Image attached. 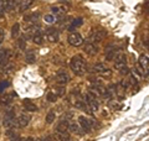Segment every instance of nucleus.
<instances>
[{"mask_svg":"<svg viewBox=\"0 0 149 141\" xmlns=\"http://www.w3.org/2000/svg\"><path fill=\"white\" fill-rule=\"evenodd\" d=\"M143 11L147 14V15H149V1H146L143 5Z\"/></svg>","mask_w":149,"mask_h":141,"instance_id":"473e14b6","label":"nucleus"},{"mask_svg":"<svg viewBox=\"0 0 149 141\" xmlns=\"http://www.w3.org/2000/svg\"><path fill=\"white\" fill-rule=\"evenodd\" d=\"M57 95H60V97H63L65 95V93H66V89H65V87H61V88H58L57 89Z\"/></svg>","mask_w":149,"mask_h":141,"instance_id":"72a5a7b5","label":"nucleus"},{"mask_svg":"<svg viewBox=\"0 0 149 141\" xmlns=\"http://www.w3.org/2000/svg\"><path fill=\"white\" fill-rule=\"evenodd\" d=\"M16 97V94H4V95L1 97V103L4 105H9L11 104L13 102V98Z\"/></svg>","mask_w":149,"mask_h":141,"instance_id":"412c9836","label":"nucleus"},{"mask_svg":"<svg viewBox=\"0 0 149 141\" xmlns=\"http://www.w3.org/2000/svg\"><path fill=\"white\" fill-rule=\"evenodd\" d=\"M83 51L90 56H95V55L98 53V47H97V45H95V44L87 42V44H85V46H83Z\"/></svg>","mask_w":149,"mask_h":141,"instance_id":"f8f14e48","label":"nucleus"},{"mask_svg":"<svg viewBox=\"0 0 149 141\" xmlns=\"http://www.w3.org/2000/svg\"><path fill=\"white\" fill-rule=\"evenodd\" d=\"M17 46H19V48L22 50V51L26 48V36H25V35L21 36L20 39L17 40Z\"/></svg>","mask_w":149,"mask_h":141,"instance_id":"a878e982","label":"nucleus"},{"mask_svg":"<svg viewBox=\"0 0 149 141\" xmlns=\"http://www.w3.org/2000/svg\"><path fill=\"white\" fill-rule=\"evenodd\" d=\"M30 120H31V118H30L29 114L19 115V118H17V126H19V128H26V126L29 125Z\"/></svg>","mask_w":149,"mask_h":141,"instance_id":"4468645a","label":"nucleus"},{"mask_svg":"<svg viewBox=\"0 0 149 141\" xmlns=\"http://www.w3.org/2000/svg\"><path fill=\"white\" fill-rule=\"evenodd\" d=\"M19 31H20V25L17 22L14 24V26L11 27V36L13 37H17L19 36Z\"/></svg>","mask_w":149,"mask_h":141,"instance_id":"bb28decb","label":"nucleus"},{"mask_svg":"<svg viewBox=\"0 0 149 141\" xmlns=\"http://www.w3.org/2000/svg\"><path fill=\"white\" fill-rule=\"evenodd\" d=\"M24 108H25V110L29 111V113H32V111H36L37 110L36 104H35V103H31L30 100H25L24 102Z\"/></svg>","mask_w":149,"mask_h":141,"instance_id":"6ab92c4d","label":"nucleus"},{"mask_svg":"<svg viewBox=\"0 0 149 141\" xmlns=\"http://www.w3.org/2000/svg\"><path fill=\"white\" fill-rule=\"evenodd\" d=\"M68 44L73 47H80L83 44V39L78 32H72L68 35Z\"/></svg>","mask_w":149,"mask_h":141,"instance_id":"0eeeda50","label":"nucleus"},{"mask_svg":"<svg viewBox=\"0 0 149 141\" xmlns=\"http://www.w3.org/2000/svg\"><path fill=\"white\" fill-rule=\"evenodd\" d=\"M45 21L51 24V22H54V21H55V17H54L52 15H46V16H45Z\"/></svg>","mask_w":149,"mask_h":141,"instance_id":"f704fd0d","label":"nucleus"},{"mask_svg":"<svg viewBox=\"0 0 149 141\" xmlns=\"http://www.w3.org/2000/svg\"><path fill=\"white\" fill-rule=\"evenodd\" d=\"M117 53L118 52H116L114 47H108V48H107V52H106V59L107 61L114 59V57H116V55H117Z\"/></svg>","mask_w":149,"mask_h":141,"instance_id":"aec40b11","label":"nucleus"},{"mask_svg":"<svg viewBox=\"0 0 149 141\" xmlns=\"http://www.w3.org/2000/svg\"><path fill=\"white\" fill-rule=\"evenodd\" d=\"M107 35V32L104 30H96L95 32H92L91 36H90V41H91V44H100V42L102 41L106 37Z\"/></svg>","mask_w":149,"mask_h":141,"instance_id":"6e6552de","label":"nucleus"},{"mask_svg":"<svg viewBox=\"0 0 149 141\" xmlns=\"http://www.w3.org/2000/svg\"><path fill=\"white\" fill-rule=\"evenodd\" d=\"M113 61H114V68L118 69L119 72L123 70L124 68H127V57H125L124 53L118 52L117 55H116Z\"/></svg>","mask_w":149,"mask_h":141,"instance_id":"39448f33","label":"nucleus"},{"mask_svg":"<svg viewBox=\"0 0 149 141\" xmlns=\"http://www.w3.org/2000/svg\"><path fill=\"white\" fill-rule=\"evenodd\" d=\"M25 61H26V63H34L35 61H36V55H35V52H32V51L27 52V53L25 55Z\"/></svg>","mask_w":149,"mask_h":141,"instance_id":"5701e85b","label":"nucleus"},{"mask_svg":"<svg viewBox=\"0 0 149 141\" xmlns=\"http://www.w3.org/2000/svg\"><path fill=\"white\" fill-rule=\"evenodd\" d=\"M70 126V121L67 119H61L56 125V133H67Z\"/></svg>","mask_w":149,"mask_h":141,"instance_id":"ddd939ff","label":"nucleus"},{"mask_svg":"<svg viewBox=\"0 0 149 141\" xmlns=\"http://www.w3.org/2000/svg\"><path fill=\"white\" fill-rule=\"evenodd\" d=\"M31 40L35 42L36 45H42V42H44V34H42V31H37L36 34L31 37Z\"/></svg>","mask_w":149,"mask_h":141,"instance_id":"dca6fc26","label":"nucleus"},{"mask_svg":"<svg viewBox=\"0 0 149 141\" xmlns=\"http://www.w3.org/2000/svg\"><path fill=\"white\" fill-rule=\"evenodd\" d=\"M45 35L46 39H47L51 44H55V42L58 41V31L55 29V27H47L45 30Z\"/></svg>","mask_w":149,"mask_h":141,"instance_id":"1a4fd4ad","label":"nucleus"},{"mask_svg":"<svg viewBox=\"0 0 149 141\" xmlns=\"http://www.w3.org/2000/svg\"><path fill=\"white\" fill-rule=\"evenodd\" d=\"M78 125H80V128L85 131V133H90L92 130V120L83 115L78 116Z\"/></svg>","mask_w":149,"mask_h":141,"instance_id":"423d86ee","label":"nucleus"},{"mask_svg":"<svg viewBox=\"0 0 149 141\" xmlns=\"http://www.w3.org/2000/svg\"><path fill=\"white\" fill-rule=\"evenodd\" d=\"M68 74H67V72L65 69H60L57 73H56V82H57L60 86H62V87H65L66 84L68 83Z\"/></svg>","mask_w":149,"mask_h":141,"instance_id":"9d476101","label":"nucleus"},{"mask_svg":"<svg viewBox=\"0 0 149 141\" xmlns=\"http://www.w3.org/2000/svg\"><path fill=\"white\" fill-rule=\"evenodd\" d=\"M130 82H132V84H137V79L134 78V76H130Z\"/></svg>","mask_w":149,"mask_h":141,"instance_id":"ea45409f","label":"nucleus"},{"mask_svg":"<svg viewBox=\"0 0 149 141\" xmlns=\"http://www.w3.org/2000/svg\"><path fill=\"white\" fill-rule=\"evenodd\" d=\"M47 102H50V103H56V100H57V94L56 93H52V92H50V93H47Z\"/></svg>","mask_w":149,"mask_h":141,"instance_id":"c756f323","label":"nucleus"},{"mask_svg":"<svg viewBox=\"0 0 149 141\" xmlns=\"http://www.w3.org/2000/svg\"><path fill=\"white\" fill-rule=\"evenodd\" d=\"M16 5H19V3L13 1V0H8L6 1V11H11Z\"/></svg>","mask_w":149,"mask_h":141,"instance_id":"c85d7f7f","label":"nucleus"},{"mask_svg":"<svg viewBox=\"0 0 149 141\" xmlns=\"http://www.w3.org/2000/svg\"><path fill=\"white\" fill-rule=\"evenodd\" d=\"M14 108H10L8 109L5 115H4V120H3V125L8 131H13L15 128H19L17 126V119H15V114H14Z\"/></svg>","mask_w":149,"mask_h":141,"instance_id":"f03ea898","label":"nucleus"},{"mask_svg":"<svg viewBox=\"0 0 149 141\" xmlns=\"http://www.w3.org/2000/svg\"><path fill=\"white\" fill-rule=\"evenodd\" d=\"M51 10H52V12L55 14V15H57L58 17L66 15V9L62 8V6H52Z\"/></svg>","mask_w":149,"mask_h":141,"instance_id":"f3484780","label":"nucleus"},{"mask_svg":"<svg viewBox=\"0 0 149 141\" xmlns=\"http://www.w3.org/2000/svg\"><path fill=\"white\" fill-rule=\"evenodd\" d=\"M6 11V1L0 0V19L4 17V14Z\"/></svg>","mask_w":149,"mask_h":141,"instance_id":"cd10ccee","label":"nucleus"},{"mask_svg":"<svg viewBox=\"0 0 149 141\" xmlns=\"http://www.w3.org/2000/svg\"><path fill=\"white\" fill-rule=\"evenodd\" d=\"M32 5V1L31 0H25V1H19V12H25L27 9Z\"/></svg>","mask_w":149,"mask_h":141,"instance_id":"2eb2a0df","label":"nucleus"},{"mask_svg":"<svg viewBox=\"0 0 149 141\" xmlns=\"http://www.w3.org/2000/svg\"><path fill=\"white\" fill-rule=\"evenodd\" d=\"M129 73V69H128V67L127 68H124L123 70H120V74H123V76H124V74H128Z\"/></svg>","mask_w":149,"mask_h":141,"instance_id":"58836bf2","label":"nucleus"},{"mask_svg":"<svg viewBox=\"0 0 149 141\" xmlns=\"http://www.w3.org/2000/svg\"><path fill=\"white\" fill-rule=\"evenodd\" d=\"M10 141H24V140H21L20 136H19L17 134L14 133V134L10 135Z\"/></svg>","mask_w":149,"mask_h":141,"instance_id":"7c9ffc66","label":"nucleus"},{"mask_svg":"<svg viewBox=\"0 0 149 141\" xmlns=\"http://www.w3.org/2000/svg\"><path fill=\"white\" fill-rule=\"evenodd\" d=\"M8 86H9V83H8V82H1V83H0V92H3Z\"/></svg>","mask_w":149,"mask_h":141,"instance_id":"c9c22d12","label":"nucleus"},{"mask_svg":"<svg viewBox=\"0 0 149 141\" xmlns=\"http://www.w3.org/2000/svg\"><path fill=\"white\" fill-rule=\"evenodd\" d=\"M25 141H36V140H35V139H32V138H27Z\"/></svg>","mask_w":149,"mask_h":141,"instance_id":"a19ab883","label":"nucleus"},{"mask_svg":"<svg viewBox=\"0 0 149 141\" xmlns=\"http://www.w3.org/2000/svg\"><path fill=\"white\" fill-rule=\"evenodd\" d=\"M82 24H83V19H82V17L74 19V20L72 21V24H71V26L68 27V30H70V31H73L74 29H76V27H80Z\"/></svg>","mask_w":149,"mask_h":141,"instance_id":"4be33fe9","label":"nucleus"},{"mask_svg":"<svg viewBox=\"0 0 149 141\" xmlns=\"http://www.w3.org/2000/svg\"><path fill=\"white\" fill-rule=\"evenodd\" d=\"M68 130L71 131V133H74V134H81V128H80V125H77L76 123H70Z\"/></svg>","mask_w":149,"mask_h":141,"instance_id":"b1692460","label":"nucleus"},{"mask_svg":"<svg viewBox=\"0 0 149 141\" xmlns=\"http://www.w3.org/2000/svg\"><path fill=\"white\" fill-rule=\"evenodd\" d=\"M56 119V113L54 110H50L47 113V115H46V123L47 124H51V123H54Z\"/></svg>","mask_w":149,"mask_h":141,"instance_id":"393cba45","label":"nucleus"},{"mask_svg":"<svg viewBox=\"0 0 149 141\" xmlns=\"http://www.w3.org/2000/svg\"><path fill=\"white\" fill-rule=\"evenodd\" d=\"M85 102H86L87 106L90 108V110H91V111H96V110H98V108H100L98 99H97V97H96L92 92L86 93V95H85Z\"/></svg>","mask_w":149,"mask_h":141,"instance_id":"20e7f679","label":"nucleus"},{"mask_svg":"<svg viewBox=\"0 0 149 141\" xmlns=\"http://www.w3.org/2000/svg\"><path fill=\"white\" fill-rule=\"evenodd\" d=\"M4 37H5V32H4V30H3V29H0V45L3 44Z\"/></svg>","mask_w":149,"mask_h":141,"instance_id":"e433bc0d","label":"nucleus"},{"mask_svg":"<svg viewBox=\"0 0 149 141\" xmlns=\"http://www.w3.org/2000/svg\"><path fill=\"white\" fill-rule=\"evenodd\" d=\"M139 66H142L144 69H147L149 67V56L147 55H142L141 57H139V62H138Z\"/></svg>","mask_w":149,"mask_h":141,"instance_id":"a211bd4d","label":"nucleus"},{"mask_svg":"<svg viewBox=\"0 0 149 141\" xmlns=\"http://www.w3.org/2000/svg\"><path fill=\"white\" fill-rule=\"evenodd\" d=\"M93 72L97 73L98 76H101L102 78H106V79L112 77V70L107 68L104 63H101V62L96 63L95 66H93Z\"/></svg>","mask_w":149,"mask_h":141,"instance_id":"7ed1b4c3","label":"nucleus"},{"mask_svg":"<svg viewBox=\"0 0 149 141\" xmlns=\"http://www.w3.org/2000/svg\"><path fill=\"white\" fill-rule=\"evenodd\" d=\"M72 116H73L72 113H71V111H67V113H66V115H65V119L70 120V119H72Z\"/></svg>","mask_w":149,"mask_h":141,"instance_id":"4c0bfd02","label":"nucleus"},{"mask_svg":"<svg viewBox=\"0 0 149 141\" xmlns=\"http://www.w3.org/2000/svg\"><path fill=\"white\" fill-rule=\"evenodd\" d=\"M137 73L139 74V76H144V72H146V69H144L142 66H139V64H137Z\"/></svg>","mask_w":149,"mask_h":141,"instance_id":"2f4dec72","label":"nucleus"},{"mask_svg":"<svg viewBox=\"0 0 149 141\" xmlns=\"http://www.w3.org/2000/svg\"><path fill=\"white\" fill-rule=\"evenodd\" d=\"M39 20H40V14H39V12L27 14V15L24 16V21L29 24V26H31V25H36Z\"/></svg>","mask_w":149,"mask_h":141,"instance_id":"9b49d317","label":"nucleus"},{"mask_svg":"<svg viewBox=\"0 0 149 141\" xmlns=\"http://www.w3.org/2000/svg\"><path fill=\"white\" fill-rule=\"evenodd\" d=\"M70 68L76 76H83L87 69V63L81 56H74L70 61Z\"/></svg>","mask_w":149,"mask_h":141,"instance_id":"f257e3e1","label":"nucleus"}]
</instances>
